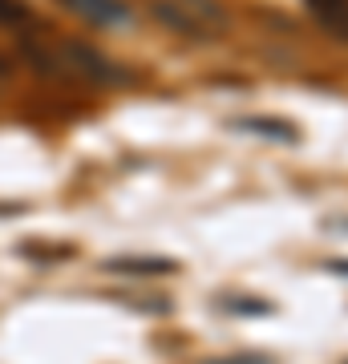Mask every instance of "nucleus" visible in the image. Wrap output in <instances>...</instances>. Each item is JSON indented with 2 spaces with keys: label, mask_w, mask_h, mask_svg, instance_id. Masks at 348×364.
<instances>
[{
  "label": "nucleus",
  "mask_w": 348,
  "mask_h": 364,
  "mask_svg": "<svg viewBox=\"0 0 348 364\" xmlns=\"http://www.w3.org/2000/svg\"><path fill=\"white\" fill-rule=\"evenodd\" d=\"M158 21H167L170 28H179V33H186V37H203V33H215V28H223V16L219 9H191V4H179V0H158L154 4Z\"/></svg>",
  "instance_id": "obj_1"
},
{
  "label": "nucleus",
  "mask_w": 348,
  "mask_h": 364,
  "mask_svg": "<svg viewBox=\"0 0 348 364\" xmlns=\"http://www.w3.org/2000/svg\"><path fill=\"white\" fill-rule=\"evenodd\" d=\"M61 4L65 13H73L78 21H85L93 28H105V33L134 25V13H130L126 0H61Z\"/></svg>",
  "instance_id": "obj_2"
},
{
  "label": "nucleus",
  "mask_w": 348,
  "mask_h": 364,
  "mask_svg": "<svg viewBox=\"0 0 348 364\" xmlns=\"http://www.w3.org/2000/svg\"><path fill=\"white\" fill-rule=\"evenodd\" d=\"M61 65L69 73H78V77H93V81H110L114 77V69L105 65L97 53H90L85 45H73V41H65L61 45Z\"/></svg>",
  "instance_id": "obj_3"
},
{
  "label": "nucleus",
  "mask_w": 348,
  "mask_h": 364,
  "mask_svg": "<svg viewBox=\"0 0 348 364\" xmlns=\"http://www.w3.org/2000/svg\"><path fill=\"white\" fill-rule=\"evenodd\" d=\"M312 21L336 41H348V0H304Z\"/></svg>",
  "instance_id": "obj_4"
},
{
  "label": "nucleus",
  "mask_w": 348,
  "mask_h": 364,
  "mask_svg": "<svg viewBox=\"0 0 348 364\" xmlns=\"http://www.w3.org/2000/svg\"><path fill=\"white\" fill-rule=\"evenodd\" d=\"M235 130L263 134V138H271V142H288V146L300 138L296 126H288V122H268V117H243V122H235Z\"/></svg>",
  "instance_id": "obj_5"
},
{
  "label": "nucleus",
  "mask_w": 348,
  "mask_h": 364,
  "mask_svg": "<svg viewBox=\"0 0 348 364\" xmlns=\"http://www.w3.org/2000/svg\"><path fill=\"white\" fill-rule=\"evenodd\" d=\"M110 272H126V275H170L174 263L170 259H110Z\"/></svg>",
  "instance_id": "obj_6"
},
{
  "label": "nucleus",
  "mask_w": 348,
  "mask_h": 364,
  "mask_svg": "<svg viewBox=\"0 0 348 364\" xmlns=\"http://www.w3.org/2000/svg\"><path fill=\"white\" fill-rule=\"evenodd\" d=\"M0 21H4V25H33V13H28V4L0 0Z\"/></svg>",
  "instance_id": "obj_7"
},
{
  "label": "nucleus",
  "mask_w": 348,
  "mask_h": 364,
  "mask_svg": "<svg viewBox=\"0 0 348 364\" xmlns=\"http://www.w3.org/2000/svg\"><path fill=\"white\" fill-rule=\"evenodd\" d=\"M211 364H271L268 356H231V360H211Z\"/></svg>",
  "instance_id": "obj_8"
},
{
  "label": "nucleus",
  "mask_w": 348,
  "mask_h": 364,
  "mask_svg": "<svg viewBox=\"0 0 348 364\" xmlns=\"http://www.w3.org/2000/svg\"><path fill=\"white\" fill-rule=\"evenodd\" d=\"M328 272H336V275H348V259H332V263H328Z\"/></svg>",
  "instance_id": "obj_9"
},
{
  "label": "nucleus",
  "mask_w": 348,
  "mask_h": 364,
  "mask_svg": "<svg viewBox=\"0 0 348 364\" xmlns=\"http://www.w3.org/2000/svg\"><path fill=\"white\" fill-rule=\"evenodd\" d=\"M9 77V61H4V57H0V81Z\"/></svg>",
  "instance_id": "obj_10"
}]
</instances>
